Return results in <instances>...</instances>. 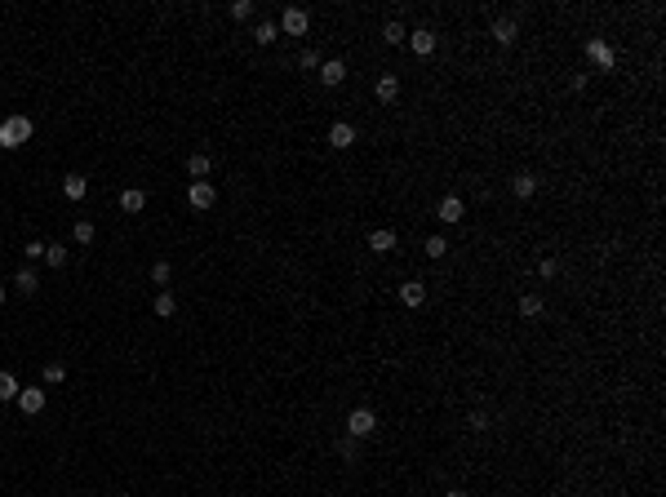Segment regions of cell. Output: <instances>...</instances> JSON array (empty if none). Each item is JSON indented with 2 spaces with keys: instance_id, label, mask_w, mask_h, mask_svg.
Here are the masks:
<instances>
[{
  "instance_id": "obj_12",
  "label": "cell",
  "mask_w": 666,
  "mask_h": 497,
  "mask_svg": "<svg viewBox=\"0 0 666 497\" xmlns=\"http://www.w3.org/2000/svg\"><path fill=\"white\" fill-rule=\"evenodd\" d=\"M373 93H378V102H396V98H400V76H396V71H387V76H378V84H373Z\"/></svg>"
},
{
  "instance_id": "obj_30",
  "label": "cell",
  "mask_w": 666,
  "mask_h": 497,
  "mask_svg": "<svg viewBox=\"0 0 666 497\" xmlns=\"http://www.w3.org/2000/svg\"><path fill=\"white\" fill-rule=\"evenodd\" d=\"M466 426H471V431H489V413H484V409H471V413H466Z\"/></svg>"
},
{
  "instance_id": "obj_15",
  "label": "cell",
  "mask_w": 666,
  "mask_h": 497,
  "mask_svg": "<svg viewBox=\"0 0 666 497\" xmlns=\"http://www.w3.org/2000/svg\"><path fill=\"white\" fill-rule=\"evenodd\" d=\"M152 311L160 315V320L178 315V293H174V289H160V293H156V302H152Z\"/></svg>"
},
{
  "instance_id": "obj_24",
  "label": "cell",
  "mask_w": 666,
  "mask_h": 497,
  "mask_svg": "<svg viewBox=\"0 0 666 497\" xmlns=\"http://www.w3.org/2000/svg\"><path fill=\"white\" fill-rule=\"evenodd\" d=\"M93 236H98V231H93L89 218H80L76 227H71V240H76V245H93Z\"/></svg>"
},
{
  "instance_id": "obj_21",
  "label": "cell",
  "mask_w": 666,
  "mask_h": 497,
  "mask_svg": "<svg viewBox=\"0 0 666 497\" xmlns=\"http://www.w3.org/2000/svg\"><path fill=\"white\" fill-rule=\"evenodd\" d=\"M209 169H213V160H209V156H200V151L187 160V173H191L195 182H209Z\"/></svg>"
},
{
  "instance_id": "obj_2",
  "label": "cell",
  "mask_w": 666,
  "mask_h": 497,
  "mask_svg": "<svg viewBox=\"0 0 666 497\" xmlns=\"http://www.w3.org/2000/svg\"><path fill=\"white\" fill-rule=\"evenodd\" d=\"M378 431V413L373 409H351L346 413V439H369Z\"/></svg>"
},
{
  "instance_id": "obj_7",
  "label": "cell",
  "mask_w": 666,
  "mask_h": 497,
  "mask_svg": "<svg viewBox=\"0 0 666 497\" xmlns=\"http://www.w3.org/2000/svg\"><path fill=\"white\" fill-rule=\"evenodd\" d=\"M329 147H333V151L355 147V125H351V120H337V125H329Z\"/></svg>"
},
{
  "instance_id": "obj_1",
  "label": "cell",
  "mask_w": 666,
  "mask_h": 497,
  "mask_svg": "<svg viewBox=\"0 0 666 497\" xmlns=\"http://www.w3.org/2000/svg\"><path fill=\"white\" fill-rule=\"evenodd\" d=\"M32 134H36V125L27 116H18V111L0 120V147H5V151H18L23 143H32Z\"/></svg>"
},
{
  "instance_id": "obj_26",
  "label": "cell",
  "mask_w": 666,
  "mask_h": 497,
  "mask_svg": "<svg viewBox=\"0 0 666 497\" xmlns=\"http://www.w3.org/2000/svg\"><path fill=\"white\" fill-rule=\"evenodd\" d=\"M382 40H387V45H405V40H409V32H405V27L396 23V18H391V23L382 27Z\"/></svg>"
},
{
  "instance_id": "obj_29",
  "label": "cell",
  "mask_w": 666,
  "mask_h": 497,
  "mask_svg": "<svg viewBox=\"0 0 666 497\" xmlns=\"http://www.w3.org/2000/svg\"><path fill=\"white\" fill-rule=\"evenodd\" d=\"M444 253H449L444 236H427V258H444Z\"/></svg>"
},
{
  "instance_id": "obj_34",
  "label": "cell",
  "mask_w": 666,
  "mask_h": 497,
  "mask_svg": "<svg viewBox=\"0 0 666 497\" xmlns=\"http://www.w3.org/2000/svg\"><path fill=\"white\" fill-rule=\"evenodd\" d=\"M23 253H27V262H36V258H45V245H40V240H32V245H23Z\"/></svg>"
},
{
  "instance_id": "obj_17",
  "label": "cell",
  "mask_w": 666,
  "mask_h": 497,
  "mask_svg": "<svg viewBox=\"0 0 666 497\" xmlns=\"http://www.w3.org/2000/svg\"><path fill=\"white\" fill-rule=\"evenodd\" d=\"M369 249H373V253H391V249H396V231H391V227L369 231Z\"/></svg>"
},
{
  "instance_id": "obj_11",
  "label": "cell",
  "mask_w": 666,
  "mask_h": 497,
  "mask_svg": "<svg viewBox=\"0 0 666 497\" xmlns=\"http://www.w3.org/2000/svg\"><path fill=\"white\" fill-rule=\"evenodd\" d=\"M342 80H346V62H342V58L320 62V84H324V89H337Z\"/></svg>"
},
{
  "instance_id": "obj_35",
  "label": "cell",
  "mask_w": 666,
  "mask_h": 497,
  "mask_svg": "<svg viewBox=\"0 0 666 497\" xmlns=\"http://www.w3.org/2000/svg\"><path fill=\"white\" fill-rule=\"evenodd\" d=\"M586 84H591V76H586V71H578V76H573V80H569V89H573V93H582V89H586Z\"/></svg>"
},
{
  "instance_id": "obj_6",
  "label": "cell",
  "mask_w": 666,
  "mask_h": 497,
  "mask_svg": "<svg viewBox=\"0 0 666 497\" xmlns=\"http://www.w3.org/2000/svg\"><path fill=\"white\" fill-rule=\"evenodd\" d=\"M405 45L418 53V58H431L440 40H436V32H431V27H418V32H409V40H405Z\"/></svg>"
},
{
  "instance_id": "obj_38",
  "label": "cell",
  "mask_w": 666,
  "mask_h": 497,
  "mask_svg": "<svg viewBox=\"0 0 666 497\" xmlns=\"http://www.w3.org/2000/svg\"><path fill=\"white\" fill-rule=\"evenodd\" d=\"M0 306H5V284H0Z\"/></svg>"
},
{
  "instance_id": "obj_33",
  "label": "cell",
  "mask_w": 666,
  "mask_h": 497,
  "mask_svg": "<svg viewBox=\"0 0 666 497\" xmlns=\"http://www.w3.org/2000/svg\"><path fill=\"white\" fill-rule=\"evenodd\" d=\"M249 14H253V0H231V18H240V23H245Z\"/></svg>"
},
{
  "instance_id": "obj_9",
  "label": "cell",
  "mask_w": 666,
  "mask_h": 497,
  "mask_svg": "<svg viewBox=\"0 0 666 497\" xmlns=\"http://www.w3.org/2000/svg\"><path fill=\"white\" fill-rule=\"evenodd\" d=\"M489 36H493V40H498L502 49H506V45H515L520 27H515V18H493V23H489Z\"/></svg>"
},
{
  "instance_id": "obj_23",
  "label": "cell",
  "mask_w": 666,
  "mask_h": 497,
  "mask_svg": "<svg viewBox=\"0 0 666 497\" xmlns=\"http://www.w3.org/2000/svg\"><path fill=\"white\" fill-rule=\"evenodd\" d=\"M253 40H258V45H276L280 40V27L276 23H258V27H253Z\"/></svg>"
},
{
  "instance_id": "obj_22",
  "label": "cell",
  "mask_w": 666,
  "mask_h": 497,
  "mask_svg": "<svg viewBox=\"0 0 666 497\" xmlns=\"http://www.w3.org/2000/svg\"><path fill=\"white\" fill-rule=\"evenodd\" d=\"M18 391H23V387H18V378H14L9 369H0V404H9V400H18Z\"/></svg>"
},
{
  "instance_id": "obj_18",
  "label": "cell",
  "mask_w": 666,
  "mask_h": 497,
  "mask_svg": "<svg viewBox=\"0 0 666 497\" xmlns=\"http://www.w3.org/2000/svg\"><path fill=\"white\" fill-rule=\"evenodd\" d=\"M511 191H515V195H520V200H529V195H533V191H538V178H533V173H529V169H520V173H515V178H511Z\"/></svg>"
},
{
  "instance_id": "obj_25",
  "label": "cell",
  "mask_w": 666,
  "mask_h": 497,
  "mask_svg": "<svg viewBox=\"0 0 666 497\" xmlns=\"http://www.w3.org/2000/svg\"><path fill=\"white\" fill-rule=\"evenodd\" d=\"M169 280H174V267L160 258V262H152V284H160V289H169Z\"/></svg>"
},
{
  "instance_id": "obj_19",
  "label": "cell",
  "mask_w": 666,
  "mask_h": 497,
  "mask_svg": "<svg viewBox=\"0 0 666 497\" xmlns=\"http://www.w3.org/2000/svg\"><path fill=\"white\" fill-rule=\"evenodd\" d=\"M14 289H18L23 298H36V289H40V280H36V271H32V267H23V271L14 276Z\"/></svg>"
},
{
  "instance_id": "obj_16",
  "label": "cell",
  "mask_w": 666,
  "mask_h": 497,
  "mask_svg": "<svg viewBox=\"0 0 666 497\" xmlns=\"http://www.w3.org/2000/svg\"><path fill=\"white\" fill-rule=\"evenodd\" d=\"M62 195H67V200H84V195H89V178L67 173V178H62Z\"/></svg>"
},
{
  "instance_id": "obj_8",
  "label": "cell",
  "mask_w": 666,
  "mask_h": 497,
  "mask_svg": "<svg viewBox=\"0 0 666 497\" xmlns=\"http://www.w3.org/2000/svg\"><path fill=\"white\" fill-rule=\"evenodd\" d=\"M462 213H466L462 195H444V200H440V209H436V218L449 222V227H457V222H462Z\"/></svg>"
},
{
  "instance_id": "obj_32",
  "label": "cell",
  "mask_w": 666,
  "mask_h": 497,
  "mask_svg": "<svg viewBox=\"0 0 666 497\" xmlns=\"http://www.w3.org/2000/svg\"><path fill=\"white\" fill-rule=\"evenodd\" d=\"M538 276H542V280H556V276H560V262H556V258H542V262H538Z\"/></svg>"
},
{
  "instance_id": "obj_10",
  "label": "cell",
  "mask_w": 666,
  "mask_h": 497,
  "mask_svg": "<svg viewBox=\"0 0 666 497\" xmlns=\"http://www.w3.org/2000/svg\"><path fill=\"white\" fill-rule=\"evenodd\" d=\"M187 200H191V209H213V200H218V191H213V182H191V191H187Z\"/></svg>"
},
{
  "instance_id": "obj_37",
  "label": "cell",
  "mask_w": 666,
  "mask_h": 497,
  "mask_svg": "<svg viewBox=\"0 0 666 497\" xmlns=\"http://www.w3.org/2000/svg\"><path fill=\"white\" fill-rule=\"evenodd\" d=\"M444 497H471V493H466V489H449Z\"/></svg>"
},
{
  "instance_id": "obj_20",
  "label": "cell",
  "mask_w": 666,
  "mask_h": 497,
  "mask_svg": "<svg viewBox=\"0 0 666 497\" xmlns=\"http://www.w3.org/2000/svg\"><path fill=\"white\" fill-rule=\"evenodd\" d=\"M542 311H547V302H542L538 293H524L520 298V315H524V320H542Z\"/></svg>"
},
{
  "instance_id": "obj_4",
  "label": "cell",
  "mask_w": 666,
  "mask_h": 497,
  "mask_svg": "<svg viewBox=\"0 0 666 497\" xmlns=\"http://www.w3.org/2000/svg\"><path fill=\"white\" fill-rule=\"evenodd\" d=\"M586 58L595 62L599 71H613V67H617V49H613L608 40H586Z\"/></svg>"
},
{
  "instance_id": "obj_31",
  "label": "cell",
  "mask_w": 666,
  "mask_h": 497,
  "mask_svg": "<svg viewBox=\"0 0 666 497\" xmlns=\"http://www.w3.org/2000/svg\"><path fill=\"white\" fill-rule=\"evenodd\" d=\"M298 67H302V71H316V67H320V53H316V49H302V53H298Z\"/></svg>"
},
{
  "instance_id": "obj_28",
  "label": "cell",
  "mask_w": 666,
  "mask_h": 497,
  "mask_svg": "<svg viewBox=\"0 0 666 497\" xmlns=\"http://www.w3.org/2000/svg\"><path fill=\"white\" fill-rule=\"evenodd\" d=\"M45 262L49 267H67V245H45Z\"/></svg>"
},
{
  "instance_id": "obj_36",
  "label": "cell",
  "mask_w": 666,
  "mask_h": 497,
  "mask_svg": "<svg viewBox=\"0 0 666 497\" xmlns=\"http://www.w3.org/2000/svg\"><path fill=\"white\" fill-rule=\"evenodd\" d=\"M337 453H342L346 462H355V439H342V444H337Z\"/></svg>"
},
{
  "instance_id": "obj_13",
  "label": "cell",
  "mask_w": 666,
  "mask_h": 497,
  "mask_svg": "<svg viewBox=\"0 0 666 497\" xmlns=\"http://www.w3.org/2000/svg\"><path fill=\"white\" fill-rule=\"evenodd\" d=\"M120 209H125V213H143L147 209V191H143V186H125V191H120Z\"/></svg>"
},
{
  "instance_id": "obj_14",
  "label": "cell",
  "mask_w": 666,
  "mask_h": 497,
  "mask_svg": "<svg viewBox=\"0 0 666 497\" xmlns=\"http://www.w3.org/2000/svg\"><path fill=\"white\" fill-rule=\"evenodd\" d=\"M400 302H405V306H422V302H427V284H422V280H405V284H400Z\"/></svg>"
},
{
  "instance_id": "obj_27",
  "label": "cell",
  "mask_w": 666,
  "mask_h": 497,
  "mask_svg": "<svg viewBox=\"0 0 666 497\" xmlns=\"http://www.w3.org/2000/svg\"><path fill=\"white\" fill-rule=\"evenodd\" d=\"M62 378H67V364H62V360H49V364H45V382H49V387H58Z\"/></svg>"
},
{
  "instance_id": "obj_3",
  "label": "cell",
  "mask_w": 666,
  "mask_h": 497,
  "mask_svg": "<svg viewBox=\"0 0 666 497\" xmlns=\"http://www.w3.org/2000/svg\"><path fill=\"white\" fill-rule=\"evenodd\" d=\"M280 32H285V36H307V27H311V14H307V9L302 5H289L285 9V14H280Z\"/></svg>"
},
{
  "instance_id": "obj_5",
  "label": "cell",
  "mask_w": 666,
  "mask_h": 497,
  "mask_svg": "<svg viewBox=\"0 0 666 497\" xmlns=\"http://www.w3.org/2000/svg\"><path fill=\"white\" fill-rule=\"evenodd\" d=\"M45 404H49V396H45L40 387H23L18 391V409H23L27 417H36V413H45Z\"/></svg>"
}]
</instances>
